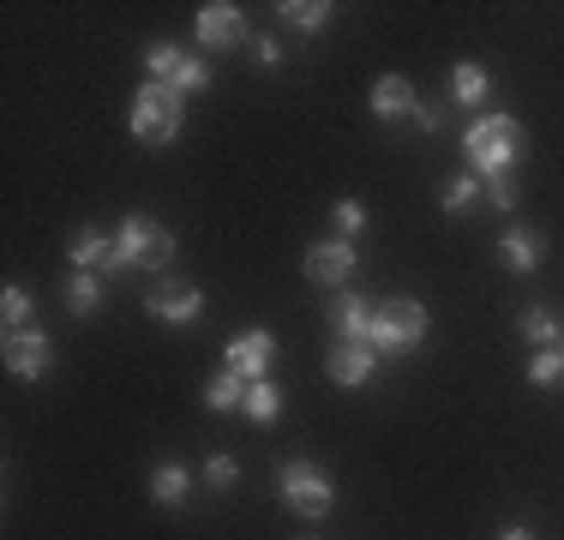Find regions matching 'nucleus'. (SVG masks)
Masks as SVG:
<instances>
[{
    "label": "nucleus",
    "instance_id": "c756f323",
    "mask_svg": "<svg viewBox=\"0 0 564 540\" xmlns=\"http://www.w3.org/2000/svg\"><path fill=\"white\" fill-rule=\"evenodd\" d=\"M205 480H210V486H235V480H240V463H235V456H210V463H205Z\"/></svg>",
    "mask_w": 564,
    "mask_h": 540
},
{
    "label": "nucleus",
    "instance_id": "f3484780",
    "mask_svg": "<svg viewBox=\"0 0 564 540\" xmlns=\"http://www.w3.org/2000/svg\"><path fill=\"white\" fill-rule=\"evenodd\" d=\"M240 402H247V378L223 367V372L205 385V409H210V414H228V409H240Z\"/></svg>",
    "mask_w": 564,
    "mask_h": 540
},
{
    "label": "nucleus",
    "instance_id": "6ab92c4d",
    "mask_svg": "<svg viewBox=\"0 0 564 540\" xmlns=\"http://www.w3.org/2000/svg\"><path fill=\"white\" fill-rule=\"evenodd\" d=\"M240 414H247V421H259V426H271L276 414H282V390L271 385V378L247 385V402H240Z\"/></svg>",
    "mask_w": 564,
    "mask_h": 540
},
{
    "label": "nucleus",
    "instance_id": "aec40b11",
    "mask_svg": "<svg viewBox=\"0 0 564 540\" xmlns=\"http://www.w3.org/2000/svg\"><path fill=\"white\" fill-rule=\"evenodd\" d=\"M66 306H73L78 318L97 313V306H102V277H97V270H73V282H66Z\"/></svg>",
    "mask_w": 564,
    "mask_h": 540
},
{
    "label": "nucleus",
    "instance_id": "b1692460",
    "mask_svg": "<svg viewBox=\"0 0 564 540\" xmlns=\"http://www.w3.org/2000/svg\"><path fill=\"white\" fill-rule=\"evenodd\" d=\"M480 205V174H456V181L445 186V216H463Z\"/></svg>",
    "mask_w": 564,
    "mask_h": 540
},
{
    "label": "nucleus",
    "instance_id": "7ed1b4c3",
    "mask_svg": "<svg viewBox=\"0 0 564 540\" xmlns=\"http://www.w3.org/2000/svg\"><path fill=\"white\" fill-rule=\"evenodd\" d=\"M426 331H433V313H426L421 301H384L379 306V324H372V348H384V355H414V348L426 343Z\"/></svg>",
    "mask_w": 564,
    "mask_h": 540
},
{
    "label": "nucleus",
    "instance_id": "4468645a",
    "mask_svg": "<svg viewBox=\"0 0 564 540\" xmlns=\"http://www.w3.org/2000/svg\"><path fill=\"white\" fill-rule=\"evenodd\" d=\"M421 108V97H414V85L402 73H384L379 85H372V115L379 120H402V115H414Z\"/></svg>",
    "mask_w": 564,
    "mask_h": 540
},
{
    "label": "nucleus",
    "instance_id": "5701e85b",
    "mask_svg": "<svg viewBox=\"0 0 564 540\" xmlns=\"http://www.w3.org/2000/svg\"><path fill=\"white\" fill-rule=\"evenodd\" d=\"M480 198H487L492 210H517V169H505V174H480Z\"/></svg>",
    "mask_w": 564,
    "mask_h": 540
},
{
    "label": "nucleus",
    "instance_id": "f257e3e1",
    "mask_svg": "<svg viewBox=\"0 0 564 540\" xmlns=\"http://www.w3.org/2000/svg\"><path fill=\"white\" fill-rule=\"evenodd\" d=\"M522 151H529V132H522L517 115H480L475 127L463 132V156L475 174H505L517 169Z\"/></svg>",
    "mask_w": 564,
    "mask_h": 540
},
{
    "label": "nucleus",
    "instance_id": "20e7f679",
    "mask_svg": "<svg viewBox=\"0 0 564 540\" xmlns=\"http://www.w3.org/2000/svg\"><path fill=\"white\" fill-rule=\"evenodd\" d=\"M276 493H282V505H289L294 517H325V510L337 505V486H330V475H325L318 463H306V456L282 463Z\"/></svg>",
    "mask_w": 564,
    "mask_h": 540
},
{
    "label": "nucleus",
    "instance_id": "dca6fc26",
    "mask_svg": "<svg viewBox=\"0 0 564 540\" xmlns=\"http://www.w3.org/2000/svg\"><path fill=\"white\" fill-rule=\"evenodd\" d=\"M330 12H337L330 0H282L276 19H282V24H294V31H325Z\"/></svg>",
    "mask_w": 564,
    "mask_h": 540
},
{
    "label": "nucleus",
    "instance_id": "2f4dec72",
    "mask_svg": "<svg viewBox=\"0 0 564 540\" xmlns=\"http://www.w3.org/2000/svg\"><path fill=\"white\" fill-rule=\"evenodd\" d=\"M252 48H259V66H264V73H271V66H282V48H276V36H259Z\"/></svg>",
    "mask_w": 564,
    "mask_h": 540
},
{
    "label": "nucleus",
    "instance_id": "4be33fe9",
    "mask_svg": "<svg viewBox=\"0 0 564 540\" xmlns=\"http://www.w3.org/2000/svg\"><path fill=\"white\" fill-rule=\"evenodd\" d=\"M451 97H456V102H468V108L487 102V73H480L475 61H463V66L451 73Z\"/></svg>",
    "mask_w": 564,
    "mask_h": 540
},
{
    "label": "nucleus",
    "instance_id": "7c9ffc66",
    "mask_svg": "<svg viewBox=\"0 0 564 540\" xmlns=\"http://www.w3.org/2000/svg\"><path fill=\"white\" fill-rule=\"evenodd\" d=\"M414 127H421L426 139H433V132L445 127V108H438V102H421V108H414Z\"/></svg>",
    "mask_w": 564,
    "mask_h": 540
},
{
    "label": "nucleus",
    "instance_id": "412c9836",
    "mask_svg": "<svg viewBox=\"0 0 564 540\" xmlns=\"http://www.w3.org/2000/svg\"><path fill=\"white\" fill-rule=\"evenodd\" d=\"M558 336H564V324L546 313V306H529V313H522V343H534V348H558Z\"/></svg>",
    "mask_w": 564,
    "mask_h": 540
},
{
    "label": "nucleus",
    "instance_id": "a878e982",
    "mask_svg": "<svg viewBox=\"0 0 564 540\" xmlns=\"http://www.w3.org/2000/svg\"><path fill=\"white\" fill-rule=\"evenodd\" d=\"M186 54L174 43H151V54H144V66H151V78H163V85H174V73H181Z\"/></svg>",
    "mask_w": 564,
    "mask_h": 540
},
{
    "label": "nucleus",
    "instance_id": "393cba45",
    "mask_svg": "<svg viewBox=\"0 0 564 540\" xmlns=\"http://www.w3.org/2000/svg\"><path fill=\"white\" fill-rule=\"evenodd\" d=\"M0 313H7V331H24V324H31V294H24L19 282H7V289H0Z\"/></svg>",
    "mask_w": 564,
    "mask_h": 540
},
{
    "label": "nucleus",
    "instance_id": "0eeeda50",
    "mask_svg": "<svg viewBox=\"0 0 564 540\" xmlns=\"http://www.w3.org/2000/svg\"><path fill=\"white\" fill-rule=\"evenodd\" d=\"M271 360H276V336L271 331H240V336H228V348H223V367L228 372H240L247 385H259L264 372H271Z\"/></svg>",
    "mask_w": 564,
    "mask_h": 540
},
{
    "label": "nucleus",
    "instance_id": "473e14b6",
    "mask_svg": "<svg viewBox=\"0 0 564 540\" xmlns=\"http://www.w3.org/2000/svg\"><path fill=\"white\" fill-rule=\"evenodd\" d=\"M499 540H534V534L522 529V522H505V529H499Z\"/></svg>",
    "mask_w": 564,
    "mask_h": 540
},
{
    "label": "nucleus",
    "instance_id": "9d476101",
    "mask_svg": "<svg viewBox=\"0 0 564 540\" xmlns=\"http://www.w3.org/2000/svg\"><path fill=\"white\" fill-rule=\"evenodd\" d=\"M198 43L217 48V54L247 43V19H240L235 0H210V7H198Z\"/></svg>",
    "mask_w": 564,
    "mask_h": 540
},
{
    "label": "nucleus",
    "instance_id": "39448f33",
    "mask_svg": "<svg viewBox=\"0 0 564 540\" xmlns=\"http://www.w3.org/2000/svg\"><path fill=\"white\" fill-rule=\"evenodd\" d=\"M115 247H120V259L139 264V270H169V259H174V235L156 223V216H127L120 235H115Z\"/></svg>",
    "mask_w": 564,
    "mask_h": 540
},
{
    "label": "nucleus",
    "instance_id": "72a5a7b5",
    "mask_svg": "<svg viewBox=\"0 0 564 540\" xmlns=\"http://www.w3.org/2000/svg\"><path fill=\"white\" fill-rule=\"evenodd\" d=\"M558 355H564V336H558Z\"/></svg>",
    "mask_w": 564,
    "mask_h": 540
},
{
    "label": "nucleus",
    "instance_id": "6e6552de",
    "mask_svg": "<svg viewBox=\"0 0 564 540\" xmlns=\"http://www.w3.org/2000/svg\"><path fill=\"white\" fill-rule=\"evenodd\" d=\"M144 313L163 318V324H193L198 313H205V289H198V282H174V277H163L151 294H144Z\"/></svg>",
    "mask_w": 564,
    "mask_h": 540
},
{
    "label": "nucleus",
    "instance_id": "9b49d317",
    "mask_svg": "<svg viewBox=\"0 0 564 540\" xmlns=\"http://www.w3.org/2000/svg\"><path fill=\"white\" fill-rule=\"evenodd\" d=\"M66 252H73L78 270H97V277H115V270H127V259H120V247L109 235H97V228H78L73 240H66Z\"/></svg>",
    "mask_w": 564,
    "mask_h": 540
},
{
    "label": "nucleus",
    "instance_id": "c85d7f7f",
    "mask_svg": "<svg viewBox=\"0 0 564 540\" xmlns=\"http://www.w3.org/2000/svg\"><path fill=\"white\" fill-rule=\"evenodd\" d=\"M330 216H337L343 235H360V228H367V210H360V198H337V205H330Z\"/></svg>",
    "mask_w": 564,
    "mask_h": 540
},
{
    "label": "nucleus",
    "instance_id": "ddd939ff",
    "mask_svg": "<svg viewBox=\"0 0 564 540\" xmlns=\"http://www.w3.org/2000/svg\"><path fill=\"white\" fill-rule=\"evenodd\" d=\"M325 372L337 378V385H367V378L379 372V355H372V348H360V343H337L325 355Z\"/></svg>",
    "mask_w": 564,
    "mask_h": 540
},
{
    "label": "nucleus",
    "instance_id": "2eb2a0df",
    "mask_svg": "<svg viewBox=\"0 0 564 540\" xmlns=\"http://www.w3.org/2000/svg\"><path fill=\"white\" fill-rule=\"evenodd\" d=\"M499 264L510 277H529V270H541V235H529V228H510L499 240Z\"/></svg>",
    "mask_w": 564,
    "mask_h": 540
},
{
    "label": "nucleus",
    "instance_id": "bb28decb",
    "mask_svg": "<svg viewBox=\"0 0 564 540\" xmlns=\"http://www.w3.org/2000/svg\"><path fill=\"white\" fill-rule=\"evenodd\" d=\"M564 378V355L558 348H541V355L529 360V385H558Z\"/></svg>",
    "mask_w": 564,
    "mask_h": 540
},
{
    "label": "nucleus",
    "instance_id": "a211bd4d",
    "mask_svg": "<svg viewBox=\"0 0 564 540\" xmlns=\"http://www.w3.org/2000/svg\"><path fill=\"white\" fill-rule=\"evenodd\" d=\"M186 493H193V475H186V468L181 463H163V468H156V475H151V498H156V505H186Z\"/></svg>",
    "mask_w": 564,
    "mask_h": 540
},
{
    "label": "nucleus",
    "instance_id": "cd10ccee",
    "mask_svg": "<svg viewBox=\"0 0 564 540\" xmlns=\"http://www.w3.org/2000/svg\"><path fill=\"white\" fill-rule=\"evenodd\" d=\"M205 85H210V66L186 54V61H181V73H174V90H181V97H193V90H205Z\"/></svg>",
    "mask_w": 564,
    "mask_h": 540
},
{
    "label": "nucleus",
    "instance_id": "423d86ee",
    "mask_svg": "<svg viewBox=\"0 0 564 540\" xmlns=\"http://www.w3.org/2000/svg\"><path fill=\"white\" fill-rule=\"evenodd\" d=\"M0 360H7L12 378H43L55 367V336L43 331V324H24V331H7V348H0Z\"/></svg>",
    "mask_w": 564,
    "mask_h": 540
},
{
    "label": "nucleus",
    "instance_id": "f03ea898",
    "mask_svg": "<svg viewBox=\"0 0 564 540\" xmlns=\"http://www.w3.org/2000/svg\"><path fill=\"white\" fill-rule=\"evenodd\" d=\"M181 120H186V97L174 85H163V78H144L139 97H132L127 108V127L139 144H151V151H163V144L181 139Z\"/></svg>",
    "mask_w": 564,
    "mask_h": 540
},
{
    "label": "nucleus",
    "instance_id": "f8f14e48",
    "mask_svg": "<svg viewBox=\"0 0 564 540\" xmlns=\"http://www.w3.org/2000/svg\"><path fill=\"white\" fill-rule=\"evenodd\" d=\"M372 324H379V313L367 306V294H343V301L330 306V331H337V343L372 348Z\"/></svg>",
    "mask_w": 564,
    "mask_h": 540
},
{
    "label": "nucleus",
    "instance_id": "1a4fd4ad",
    "mask_svg": "<svg viewBox=\"0 0 564 540\" xmlns=\"http://www.w3.org/2000/svg\"><path fill=\"white\" fill-rule=\"evenodd\" d=\"M301 270H306V282H318V289H343V282L355 277V247H348V240H313Z\"/></svg>",
    "mask_w": 564,
    "mask_h": 540
}]
</instances>
